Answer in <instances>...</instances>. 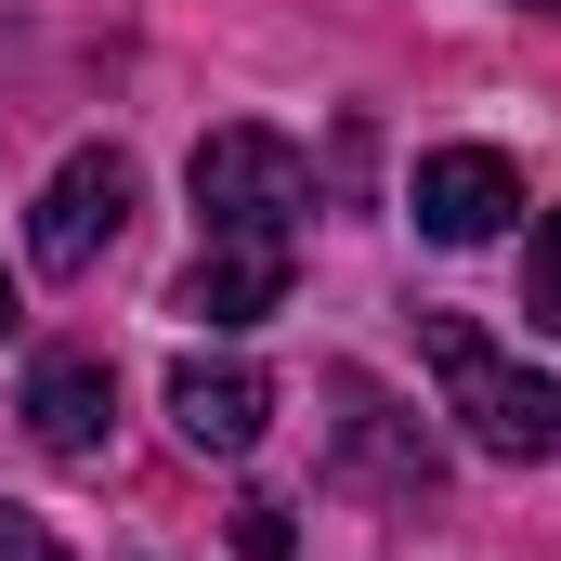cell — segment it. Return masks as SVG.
Masks as SVG:
<instances>
[{
  "label": "cell",
  "instance_id": "7",
  "mask_svg": "<svg viewBox=\"0 0 561 561\" xmlns=\"http://www.w3.org/2000/svg\"><path fill=\"white\" fill-rule=\"evenodd\" d=\"M327 392L353 405V419H340V457H353V470H366L379 496H431V483H444V457H431V431L405 419V405H379V379H353V366H340Z\"/></svg>",
  "mask_w": 561,
  "mask_h": 561
},
{
  "label": "cell",
  "instance_id": "13",
  "mask_svg": "<svg viewBox=\"0 0 561 561\" xmlns=\"http://www.w3.org/2000/svg\"><path fill=\"white\" fill-rule=\"evenodd\" d=\"M536 13H561V0H536Z\"/></svg>",
  "mask_w": 561,
  "mask_h": 561
},
{
  "label": "cell",
  "instance_id": "8",
  "mask_svg": "<svg viewBox=\"0 0 561 561\" xmlns=\"http://www.w3.org/2000/svg\"><path fill=\"white\" fill-rule=\"evenodd\" d=\"M170 419H183L196 457H249L262 419H275V379L262 366H170Z\"/></svg>",
  "mask_w": 561,
  "mask_h": 561
},
{
  "label": "cell",
  "instance_id": "4",
  "mask_svg": "<svg viewBox=\"0 0 561 561\" xmlns=\"http://www.w3.org/2000/svg\"><path fill=\"white\" fill-rule=\"evenodd\" d=\"M419 236L431 249H483V236H510V209H523V170L496 157V144H444V157H419Z\"/></svg>",
  "mask_w": 561,
  "mask_h": 561
},
{
  "label": "cell",
  "instance_id": "12",
  "mask_svg": "<svg viewBox=\"0 0 561 561\" xmlns=\"http://www.w3.org/2000/svg\"><path fill=\"white\" fill-rule=\"evenodd\" d=\"M0 327H13V287H0Z\"/></svg>",
  "mask_w": 561,
  "mask_h": 561
},
{
  "label": "cell",
  "instance_id": "2",
  "mask_svg": "<svg viewBox=\"0 0 561 561\" xmlns=\"http://www.w3.org/2000/svg\"><path fill=\"white\" fill-rule=\"evenodd\" d=\"M196 236H300V209H313V157L287 131H209L196 144Z\"/></svg>",
  "mask_w": 561,
  "mask_h": 561
},
{
  "label": "cell",
  "instance_id": "9",
  "mask_svg": "<svg viewBox=\"0 0 561 561\" xmlns=\"http://www.w3.org/2000/svg\"><path fill=\"white\" fill-rule=\"evenodd\" d=\"M523 313H536V327H561V209L536 222V249H523Z\"/></svg>",
  "mask_w": 561,
  "mask_h": 561
},
{
  "label": "cell",
  "instance_id": "10",
  "mask_svg": "<svg viewBox=\"0 0 561 561\" xmlns=\"http://www.w3.org/2000/svg\"><path fill=\"white\" fill-rule=\"evenodd\" d=\"M300 549V523H287L275 496H249V510H236V561H287Z\"/></svg>",
  "mask_w": 561,
  "mask_h": 561
},
{
  "label": "cell",
  "instance_id": "6",
  "mask_svg": "<svg viewBox=\"0 0 561 561\" xmlns=\"http://www.w3.org/2000/svg\"><path fill=\"white\" fill-rule=\"evenodd\" d=\"M26 431H39L53 457H105V431H118V366H105V353H39V366H26Z\"/></svg>",
  "mask_w": 561,
  "mask_h": 561
},
{
  "label": "cell",
  "instance_id": "3",
  "mask_svg": "<svg viewBox=\"0 0 561 561\" xmlns=\"http://www.w3.org/2000/svg\"><path fill=\"white\" fill-rule=\"evenodd\" d=\"M131 196H144V170H131V157H118V144H79V157L53 170L39 222H26V262L79 287L92 262H105V249H118V236H131Z\"/></svg>",
  "mask_w": 561,
  "mask_h": 561
},
{
  "label": "cell",
  "instance_id": "5",
  "mask_svg": "<svg viewBox=\"0 0 561 561\" xmlns=\"http://www.w3.org/2000/svg\"><path fill=\"white\" fill-rule=\"evenodd\" d=\"M287 249H300V236H196L183 313H196V327H262L287 300Z\"/></svg>",
  "mask_w": 561,
  "mask_h": 561
},
{
  "label": "cell",
  "instance_id": "11",
  "mask_svg": "<svg viewBox=\"0 0 561 561\" xmlns=\"http://www.w3.org/2000/svg\"><path fill=\"white\" fill-rule=\"evenodd\" d=\"M0 561H66V536H53L39 510H0Z\"/></svg>",
  "mask_w": 561,
  "mask_h": 561
},
{
  "label": "cell",
  "instance_id": "1",
  "mask_svg": "<svg viewBox=\"0 0 561 561\" xmlns=\"http://www.w3.org/2000/svg\"><path fill=\"white\" fill-rule=\"evenodd\" d=\"M431 379H444V419L470 431L483 457H561V379H536V366H510L470 313H431Z\"/></svg>",
  "mask_w": 561,
  "mask_h": 561
}]
</instances>
